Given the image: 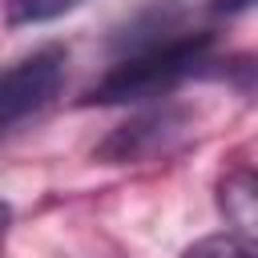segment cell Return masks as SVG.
<instances>
[{
    "label": "cell",
    "mask_w": 258,
    "mask_h": 258,
    "mask_svg": "<svg viewBox=\"0 0 258 258\" xmlns=\"http://www.w3.org/2000/svg\"><path fill=\"white\" fill-rule=\"evenodd\" d=\"M8 226H12V206H8V202H0V242H4Z\"/></svg>",
    "instance_id": "7"
},
{
    "label": "cell",
    "mask_w": 258,
    "mask_h": 258,
    "mask_svg": "<svg viewBox=\"0 0 258 258\" xmlns=\"http://www.w3.org/2000/svg\"><path fill=\"white\" fill-rule=\"evenodd\" d=\"M222 210L242 234L254 230V177L250 173H234L222 181Z\"/></svg>",
    "instance_id": "4"
},
{
    "label": "cell",
    "mask_w": 258,
    "mask_h": 258,
    "mask_svg": "<svg viewBox=\"0 0 258 258\" xmlns=\"http://www.w3.org/2000/svg\"><path fill=\"white\" fill-rule=\"evenodd\" d=\"M246 4H250V0H222L218 8H230V12H234V8H246Z\"/></svg>",
    "instance_id": "8"
},
{
    "label": "cell",
    "mask_w": 258,
    "mask_h": 258,
    "mask_svg": "<svg viewBox=\"0 0 258 258\" xmlns=\"http://www.w3.org/2000/svg\"><path fill=\"white\" fill-rule=\"evenodd\" d=\"M181 133V113L173 109H161V113H145L129 125H121L105 145H101V157L109 161H133V157H149L157 149L169 145V137Z\"/></svg>",
    "instance_id": "3"
},
{
    "label": "cell",
    "mask_w": 258,
    "mask_h": 258,
    "mask_svg": "<svg viewBox=\"0 0 258 258\" xmlns=\"http://www.w3.org/2000/svg\"><path fill=\"white\" fill-rule=\"evenodd\" d=\"M64 48L60 44H44L28 56H20L16 64L0 69V133H8L16 121H24L28 113L44 109L60 81H64Z\"/></svg>",
    "instance_id": "2"
},
{
    "label": "cell",
    "mask_w": 258,
    "mask_h": 258,
    "mask_svg": "<svg viewBox=\"0 0 258 258\" xmlns=\"http://www.w3.org/2000/svg\"><path fill=\"white\" fill-rule=\"evenodd\" d=\"M81 0H12L8 8V24H44L64 16L69 8H77Z\"/></svg>",
    "instance_id": "5"
},
{
    "label": "cell",
    "mask_w": 258,
    "mask_h": 258,
    "mask_svg": "<svg viewBox=\"0 0 258 258\" xmlns=\"http://www.w3.org/2000/svg\"><path fill=\"white\" fill-rule=\"evenodd\" d=\"M181 258H254V250H250V242L238 238V234H214V238L194 242Z\"/></svg>",
    "instance_id": "6"
},
{
    "label": "cell",
    "mask_w": 258,
    "mask_h": 258,
    "mask_svg": "<svg viewBox=\"0 0 258 258\" xmlns=\"http://www.w3.org/2000/svg\"><path fill=\"white\" fill-rule=\"evenodd\" d=\"M206 48H210V32H181V36H165V40H145L129 56H121L89 89L85 101L89 105H129V101L161 97L206 60Z\"/></svg>",
    "instance_id": "1"
}]
</instances>
